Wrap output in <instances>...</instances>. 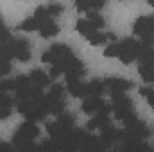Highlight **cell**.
I'll list each match as a JSON object with an SVG mask.
<instances>
[{
  "mask_svg": "<svg viewBox=\"0 0 154 152\" xmlns=\"http://www.w3.org/2000/svg\"><path fill=\"white\" fill-rule=\"evenodd\" d=\"M0 91H2V90H0Z\"/></svg>",
  "mask_w": 154,
  "mask_h": 152,
  "instance_id": "cell-34",
  "label": "cell"
},
{
  "mask_svg": "<svg viewBox=\"0 0 154 152\" xmlns=\"http://www.w3.org/2000/svg\"><path fill=\"white\" fill-rule=\"evenodd\" d=\"M104 86L108 90H111V93H124L133 86V82L127 79H122V77H108L104 81Z\"/></svg>",
  "mask_w": 154,
  "mask_h": 152,
  "instance_id": "cell-3",
  "label": "cell"
},
{
  "mask_svg": "<svg viewBox=\"0 0 154 152\" xmlns=\"http://www.w3.org/2000/svg\"><path fill=\"white\" fill-rule=\"evenodd\" d=\"M113 108L108 106L106 102L100 100V97H86V100L82 102V111L84 113H95V114H108Z\"/></svg>",
  "mask_w": 154,
  "mask_h": 152,
  "instance_id": "cell-2",
  "label": "cell"
},
{
  "mask_svg": "<svg viewBox=\"0 0 154 152\" xmlns=\"http://www.w3.org/2000/svg\"><path fill=\"white\" fill-rule=\"evenodd\" d=\"M66 84H68V91L74 95V97H86L88 95V88L84 82H81L79 79H72L68 77L66 79Z\"/></svg>",
  "mask_w": 154,
  "mask_h": 152,
  "instance_id": "cell-7",
  "label": "cell"
},
{
  "mask_svg": "<svg viewBox=\"0 0 154 152\" xmlns=\"http://www.w3.org/2000/svg\"><path fill=\"white\" fill-rule=\"evenodd\" d=\"M0 90H4V91L16 90V81H13V79H4V81L0 82Z\"/></svg>",
  "mask_w": 154,
  "mask_h": 152,
  "instance_id": "cell-25",
  "label": "cell"
},
{
  "mask_svg": "<svg viewBox=\"0 0 154 152\" xmlns=\"http://www.w3.org/2000/svg\"><path fill=\"white\" fill-rule=\"evenodd\" d=\"M59 74H61V72H59L56 66H50V75H48V77H57Z\"/></svg>",
  "mask_w": 154,
  "mask_h": 152,
  "instance_id": "cell-31",
  "label": "cell"
},
{
  "mask_svg": "<svg viewBox=\"0 0 154 152\" xmlns=\"http://www.w3.org/2000/svg\"><path fill=\"white\" fill-rule=\"evenodd\" d=\"M29 79H31V82H32L34 86H38V88L47 86V84H48V81H50V77L47 75L43 70H32V72H31V75H29Z\"/></svg>",
  "mask_w": 154,
  "mask_h": 152,
  "instance_id": "cell-11",
  "label": "cell"
},
{
  "mask_svg": "<svg viewBox=\"0 0 154 152\" xmlns=\"http://www.w3.org/2000/svg\"><path fill=\"white\" fill-rule=\"evenodd\" d=\"M13 143H14V149L18 152H36V149H38V145L34 143V140H25V138L16 136V134H14Z\"/></svg>",
  "mask_w": 154,
  "mask_h": 152,
  "instance_id": "cell-8",
  "label": "cell"
},
{
  "mask_svg": "<svg viewBox=\"0 0 154 152\" xmlns=\"http://www.w3.org/2000/svg\"><path fill=\"white\" fill-rule=\"evenodd\" d=\"M118 52H120V43H111L104 50V56L106 57H118Z\"/></svg>",
  "mask_w": 154,
  "mask_h": 152,
  "instance_id": "cell-21",
  "label": "cell"
},
{
  "mask_svg": "<svg viewBox=\"0 0 154 152\" xmlns=\"http://www.w3.org/2000/svg\"><path fill=\"white\" fill-rule=\"evenodd\" d=\"M75 29L84 36V38H90L93 32H97V29H93L90 23H88V20H77V23H75Z\"/></svg>",
  "mask_w": 154,
  "mask_h": 152,
  "instance_id": "cell-14",
  "label": "cell"
},
{
  "mask_svg": "<svg viewBox=\"0 0 154 152\" xmlns=\"http://www.w3.org/2000/svg\"><path fill=\"white\" fill-rule=\"evenodd\" d=\"M111 100H113V109L115 111H122V109H134L133 102L129 97H125L124 93H111Z\"/></svg>",
  "mask_w": 154,
  "mask_h": 152,
  "instance_id": "cell-6",
  "label": "cell"
},
{
  "mask_svg": "<svg viewBox=\"0 0 154 152\" xmlns=\"http://www.w3.org/2000/svg\"><path fill=\"white\" fill-rule=\"evenodd\" d=\"M41 27V22H39L38 18H34V16H31V18H27L25 22H22L20 25H18V29L20 31H34V29H39Z\"/></svg>",
  "mask_w": 154,
  "mask_h": 152,
  "instance_id": "cell-17",
  "label": "cell"
},
{
  "mask_svg": "<svg viewBox=\"0 0 154 152\" xmlns=\"http://www.w3.org/2000/svg\"><path fill=\"white\" fill-rule=\"evenodd\" d=\"M11 104H13V99L0 93V109H11Z\"/></svg>",
  "mask_w": 154,
  "mask_h": 152,
  "instance_id": "cell-28",
  "label": "cell"
},
{
  "mask_svg": "<svg viewBox=\"0 0 154 152\" xmlns=\"http://www.w3.org/2000/svg\"><path fill=\"white\" fill-rule=\"evenodd\" d=\"M59 32V27H57V23L50 18V20H47V22H43L41 23V27H39V34L43 36V38H52V36H56Z\"/></svg>",
  "mask_w": 154,
  "mask_h": 152,
  "instance_id": "cell-9",
  "label": "cell"
},
{
  "mask_svg": "<svg viewBox=\"0 0 154 152\" xmlns=\"http://www.w3.org/2000/svg\"><path fill=\"white\" fill-rule=\"evenodd\" d=\"M13 47H14V57L16 59L23 61V63L31 59V48H29L27 39H13Z\"/></svg>",
  "mask_w": 154,
  "mask_h": 152,
  "instance_id": "cell-4",
  "label": "cell"
},
{
  "mask_svg": "<svg viewBox=\"0 0 154 152\" xmlns=\"http://www.w3.org/2000/svg\"><path fill=\"white\" fill-rule=\"evenodd\" d=\"M149 23H151V27H152V31H154V16H149Z\"/></svg>",
  "mask_w": 154,
  "mask_h": 152,
  "instance_id": "cell-32",
  "label": "cell"
},
{
  "mask_svg": "<svg viewBox=\"0 0 154 152\" xmlns=\"http://www.w3.org/2000/svg\"><path fill=\"white\" fill-rule=\"evenodd\" d=\"M57 122L66 125V127H74V116L72 114H66V113H61L57 116Z\"/></svg>",
  "mask_w": 154,
  "mask_h": 152,
  "instance_id": "cell-23",
  "label": "cell"
},
{
  "mask_svg": "<svg viewBox=\"0 0 154 152\" xmlns=\"http://www.w3.org/2000/svg\"><path fill=\"white\" fill-rule=\"evenodd\" d=\"M86 88H88V97H100L104 93V90H106L104 82L99 81V79H93L91 82H88Z\"/></svg>",
  "mask_w": 154,
  "mask_h": 152,
  "instance_id": "cell-13",
  "label": "cell"
},
{
  "mask_svg": "<svg viewBox=\"0 0 154 152\" xmlns=\"http://www.w3.org/2000/svg\"><path fill=\"white\" fill-rule=\"evenodd\" d=\"M9 72H11V65H9V61L4 59V57H0V77L7 75Z\"/></svg>",
  "mask_w": 154,
  "mask_h": 152,
  "instance_id": "cell-26",
  "label": "cell"
},
{
  "mask_svg": "<svg viewBox=\"0 0 154 152\" xmlns=\"http://www.w3.org/2000/svg\"><path fill=\"white\" fill-rule=\"evenodd\" d=\"M136 59H140V65H154V48L152 47H143L142 45Z\"/></svg>",
  "mask_w": 154,
  "mask_h": 152,
  "instance_id": "cell-12",
  "label": "cell"
},
{
  "mask_svg": "<svg viewBox=\"0 0 154 152\" xmlns=\"http://www.w3.org/2000/svg\"><path fill=\"white\" fill-rule=\"evenodd\" d=\"M108 125H109L108 114H95V118H91V120L88 122L86 129L93 131V129H104V127H108Z\"/></svg>",
  "mask_w": 154,
  "mask_h": 152,
  "instance_id": "cell-10",
  "label": "cell"
},
{
  "mask_svg": "<svg viewBox=\"0 0 154 152\" xmlns=\"http://www.w3.org/2000/svg\"><path fill=\"white\" fill-rule=\"evenodd\" d=\"M9 114H11V109H0V118L2 120H5Z\"/></svg>",
  "mask_w": 154,
  "mask_h": 152,
  "instance_id": "cell-30",
  "label": "cell"
},
{
  "mask_svg": "<svg viewBox=\"0 0 154 152\" xmlns=\"http://www.w3.org/2000/svg\"><path fill=\"white\" fill-rule=\"evenodd\" d=\"M0 152H14V149H13L9 143H5V141H0Z\"/></svg>",
  "mask_w": 154,
  "mask_h": 152,
  "instance_id": "cell-29",
  "label": "cell"
},
{
  "mask_svg": "<svg viewBox=\"0 0 154 152\" xmlns=\"http://www.w3.org/2000/svg\"><path fill=\"white\" fill-rule=\"evenodd\" d=\"M140 95L147 97V102L151 104V108L154 109V90L152 88H140Z\"/></svg>",
  "mask_w": 154,
  "mask_h": 152,
  "instance_id": "cell-22",
  "label": "cell"
},
{
  "mask_svg": "<svg viewBox=\"0 0 154 152\" xmlns=\"http://www.w3.org/2000/svg\"><path fill=\"white\" fill-rule=\"evenodd\" d=\"M138 72L145 82H154V65H140Z\"/></svg>",
  "mask_w": 154,
  "mask_h": 152,
  "instance_id": "cell-15",
  "label": "cell"
},
{
  "mask_svg": "<svg viewBox=\"0 0 154 152\" xmlns=\"http://www.w3.org/2000/svg\"><path fill=\"white\" fill-rule=\"evenodd\" d=\"M36 152H59V145L56 140H45L38 145Z\"/></svg>",
  "mask_w": 154,
  "mask_h": 152,
  "instance_id": "cell-16",
  "label": "cell"
},
{
  "mask_svg": "<svg viewBox=\"0 0 154 152\" xmlns=\"http://www.w3.org/2000/svg\"><path fill=\"white\" fill-rule=\"evenodd\" d=\"M45 7H47L48 16H56V14H59L63 11V5H57V4H50V5H45Z\"/></svg>",
  "mask_w": 154,
  "mask_h": 152,
  "instance_id": "cell-27",
  "label": "cell"
},
{
  "mask_svg": "<svg viewBox=\"0 0 154 152\" xmlns=\"http://www.w3.org/2000/svg\"><path fill=\"white\" fill-rule=\"evenodd\" d=\"M88 23H90L93 29H97V31H99L100 27H104V23H106V22H104V18H102L100 14L90 13V14H88Z\"/></svg>",
  "mask_w": 154,
  "mask_h": 152,
  "instance_id": "cell-19",
  "label": "cell"
},
{
  "mask_svg": "<svg viewBox=\"0 0 154 152\" xmlns=\"http://www.w3.org/2000/svg\"><path fill=\"white\" fill-rule=\"evenodd\" d=\"M50 97H56V99H65V93H63V86L61 84H54L48 91Z\"/></svg>",
  "mask_w": 154,
  "mask_h": 152,
  "instance_id": "cell-24",
  "label": "cell"
},
{
  "mask_svg": "<svg viewBox=\"0 0 154 152\" xmlns=\"http://www.w3.org/2000/svg\"><path fill=\"white\" fill-rule=\"evenodd\" d=\"M106 39H108V34H104V32L97 31V32H93V34L88 38V41H90L91 45H100V43H104Z\"/></svg>",
  "mask_w": 154,
  "mask_h": 152,
  "instance_id": "cell-20",
  "label": "cell"
},
{
  "mask_svg": "<svg viewBox=\"0 0 154 152\" xmlns=\"http://www.w3.org/2000/svg\"><path fill=\"white\" fill-rule=\"evenodd\" d=\"M38 134H39V129L36 127L34 122H25V123H22L20 129H18V132H16V136L25 138V140H34Z\"/></svg>",
  "mask_w": 154,
  "mask_h": 152,
  "instance_id": "cell-5",
  "label": "cell"
},
{
  "mask_svg": "<svg viewBox=\"0 0 154 152\" xmlns=\"http://www.w3.org/2000/svg\"><path fill=\"white\" fill-rule=\"evenodd\" d=\"M149 4H151V5H152V7H154V2H149Z\"/></svg>",
  "mask_w": 154,
  "mask_h": 152,
  "instance_id": "cell-33",
  "label": "cell"
},
{
  "mask_svg": "<svg viewBox=\"0 0 154 152\" xmlns=\"http://www.w3.org/2000/svg\"><path fill=\"white\" fill-rule=\"evenodd\" d=\"M75 7L79 11H93V9H100L104 7V2H77Z\"/></svg>",
  "mask_w": 154,
  "mask_h": 152,
  "instance_id": "cell-18",
  "label": "cell"
},
{
  "mask_svg": "<svg viewBox=\"0 0 154 152\" xmlns=\"http://www.w3.org/2000/svg\"><path fill=\"white\" fill-rule=\"evenodd\" d=\"M125 125H127V127H125L124 132H125V136H129V138H133V140L142 141V140H145V138L149 136V129H147V125H145L142 120H138V118L127 122Z\"/></svg>",
  "mask_w": 154,
  "mask_h": 152,
  "instance_id": "cell-1",
  "label": "cell"
}]
</instances>
